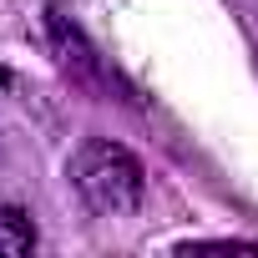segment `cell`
Returning <instances> with one entry per match:
<instances>
[{
	"label": "cell",
	"instance_id": "cell-1",
	"mask_svg": "<svg viewBox=\"0 0 258 258\" xmlns=\"http://www.w3.org/2000/svg\"><path fill=\"white\" fill-rule=\"evenodd\" d=\"M71 182H76L81 203L101 218H132L142 208V192H147L142 162L121 142H106V137L81 142V152L71 157Z\"/></svg>",
	"mask_w": 258,
	"mask_h": 258
},
{
	"label": "cell",
	"instance_id": "cell-2",
	"mask_svg": "<svg viewBox=\"0 0 258 258\" xmlns=\"http://www.w3.org/2000/svg\"><path fill=\"white\" fill-rule=\"evenodd\" d=\"M36 253V223L21 208H0V258Z\"/></svg>",
	"mask_w": 258,
	"mask_h": 258
},
{
	"label": "cell",
	"instance_id": "cell-3",
	"mask_svg": "<svg viewBox=\"0 0 258 258\" xmlns=\"http://www.w3.org/2000/svg\"><path fill=\"white\" fill-rule=\"evenodd\" d=\"M0 86H6V66H0Z\"/></svg>",
	"mask_w": 258,
	"mask_h": 258
}]
</instances>
